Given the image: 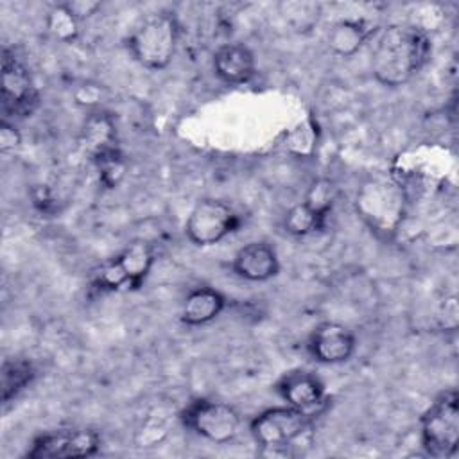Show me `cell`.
Listing matches in <instances>:
<instances>
[{"label": "cell", "mask_w": 459, "mask_h": 459, "mask_svg": "<svg viewBox=\"0 0 459 459\" xmlns=\"http://www.w3.org/2000/svg\"><path fill=\"white\" fill-rule=\"evenodd\" d=\"M312 420L314 416L303 411L280 405L258 412L249 423V432L256 445L276 450L298 441L310 429Z\"/></svg>", "instance_id": "obj_8"}, {"label": "cell", "mask_w": 459, "mask_h": 459, "mask_svg": "<svg viewBox=\"0 0 459 459\" xmlns=\"http://www.w3.org/2000/svg\"><path fill=\"white\" fill-rule=\"evenodd\" d=\"M421 446L430 457H454L459 443V394L446 389L421 416Z\"/></svg>", "instance_id": "obj_5"}, {"label": "cell", "mask_w": 459, "mask_h": 459, "mask_svg": "<svg viewBox=\"0 0 459 459\" xmlns=\"http://www.w3.org/2000/svg\"><path fill=\"white\" fill-rule=\"evenodd\" d=\"M79 20L70 13L66 4L54 5L47 14V29L54 38L65 43H72L79 34Z\"/></svg>", "instance_id": "obj_21"}, {"label": "cell", "mask_w": 459, "mask_h": 459, "mask_svg": "<svg viewBox=\"0 0 459 459\" xmlns=\"http://www.w3.org/2000/svg\"><path fill=\"white\" fill-rule=\"evenodd\" d=\"M226 308V296L208 285H201L192 289L181 303L179 319L186 326H203Z\"/></svg>", "instance_id": "obj_17"}, {"label": "cell", "mask_w": 459, "mask_h": 459, "mask_svg": "<svg viewBox=\"0 0 459 459\" xmlns=\"http://www.w3.org/2000/svg\"><path fill=\"white\" fill-rule=\"evenodd\" d=\"M99 167V178H100V183L106 186V188H115L118 186V183L122 181L124 174H126V160H124V154H115L100 163H97Z\"/></svg>", "instance_id": "obj_23"}, {"label": "cell", "mask_w": 459, "mask_h": 459, "mask_svg": "<svg viewBox=\"0 0 459 459\" xmlns=\"http://www.w3.org/2000/svg\"><path fill=\"white\" fill-rule=\"evenodd\" d=\"M212 65L215 75L230 86L244 84L256 74V57L253 50L247 45L237 41L217 47L212 57Z\"/></svg>", "instance_id": "obj_15"}, {"label": "cell", "mask_w": 459, "mask_h": 459, "mask_svg": "<svg viewBox=\"0 0 459 459\" xmlns=\"http://www.w3.org/2000/svg\"><path fill=\"white\" fill-rule=\"evenodd\" d=\"M278 11L294 30L308 32L317 25L323 5L314 0H283L278 4Z\"/></svg>", "instance_id": "obj_19"}, {"label": "cell", "mask_w": 459, "mask_h": 459, "mask_svg": "<svg viewBox=\"0 0 459 459\" xmlns=\"http://www.w3.org/2000/svg\"><path fill=\"white\" fill-rule=\"evenodd\" d=\"M66 7L70 9V13L79 20H88L90 16L97 14L102 7L100 2H91V0H74V2H65Z\"/></svg>", "instance_id": "obj_25"}, {"label": "cell", "mask_w": 459, "mask_h": 459, "mask_svg": "<svg viewBox=\"0 0 459 459\" xmlns=\"http://www.w3.org/2000/svg\"><path fill=\"white\" fill-rule=\"evenodd\" d=\"M377 23L366 18H341L326 32L328 48L339 57L355 56L377 32Z\"/></svg>", "instance_id": "obj_16"}, {"label": "cell", "mask_w": 459, "mask_h": 459, "mask_svg": "<svg viewBox=\"0 0 459 459\" xmlns=\"http://www.w3.org/2000/svg\"><path fill=\"white\" fill-rule=\"evenodd\" d=\"M323 226H325V222L317 217V213L305 201L296 203L283 215V230L292 237H307V235L321 230Z\"/></svg>", "instance_id": "obj_20"}, {"label": "cell", "mask_w": 459, "mask_h": 459, "mask_svg": "<svg viewBox=\"0 0 459 459\" xmlns=\"http://www.w3.org/2000/svg\"><path fill=\"white\" fill-rule=\"evenodd\" d=\"M240 224V215L228 203L204 197L199 199L188 212L185 221V235L194 246L208 247L235 233Z\"/></svg>", "instance_id": "obj_6"}, {"label": "cell", "mask_w": 459, "mask_h": 459, "mask_svg": "<svg viewBox=\"0 0 459 459\" xmlns=\"http://www.w3.org/2000/svg\"><path fill=\"white\" fill-rule=\"evenodd\" d=\"M79 142L84 154H88L95 165L122 152L118 147L115 122L102 111H93L86 117Z\"/></svg>", "instance_id": "obj_14"}, {"label": "cell", "mask_w": 459, "mask_h": 459, "mask_svg": "<svg viewBox=\"0 0 459 459\" xmlns=\"http://www.w3.org/2000/svg\"><path fill=\"white\" fill-rule=\"evenodd\" d=\"M20 145H22L20 131L7 118H2V122H0V151L4 154H7V152H13L14 149H18Z\"/></svg>", "instance_id": "obj_24"}, {"label": "cell", "mask_w": 459, "mask_h": 459, "mask_svg": "<svg viewBox=\"0 0 459 459\" xmlns=\"http://www.w3.org/2000/svg\"><path fill=\"white\" fill-rule=\"evenodd\" d=\"M179 418L186 429L206 441L224 445L237 437L240 430V414L228 403L210 398L192 400Z\"/></svg>", "instance_id": "obj_7"}, {"label": "cell", "mask_w": 459, "mask_h": 459, "mask_svg": "<svg viewBox=\"0 0 459 459\" xmlns=\"http://www.w3.org/2000/svg\"><path fill=\"white\" fill-rule=\"evenodd\" d=\"M2 111L5 117L25 118L39 106V91L29 68L13 50H2Z\"/></svg>", "instance_id": "obj_10"}, {"label": "cell", "mask_w": 459, "mask_h": 459, "mask_svg": "<svg viewBox=\"0 0 459 459\" xmlns=\"http://www.w3.org/2000/svg\"><path fill=\"white\" fill-rule=\"evenodd\" d=\"M36 378V368L29 359L13 357L2 362L0 369V387H2V402L9 403L14 400L25 387L32 384Z\"/></svg>", "instance_id": "obj_18"}, {"label": "cell", "mask_w": 459, "mask_h": 459, "mask_svg": "<svg viewBox=\"0 0 459 459\" xmlns=\"http://www.w3.org/2000/svg\"><path fill=\"white\" fill-rule=\"evenodd\" d=\"M432 54L429 32L416 23H391L380 30L371 54L377 82L398 88L421 72Z\"/></svg>", "instance_id": "obj_1"}, {"label": "cell", "mask_w": 459, "mask_h": 459, "mask_svg": "<svg viewBox=\"0 0 459 459\" xmlns=\"http://www.w3.org/2000/svg\"><path fill=\"white\" fill-rule=\"evenodd\" d=\"M231 269L246 281H267L280 273L278 253L265 240L247 242L235 253Z\"/></svg>", "instance_id": "obj_13"}, {"label": "cell", "mask_w": 459, "mask_h": 459, "mask_svg": "<svg viewBox=\"0 0 459 459\" xmlns=\"http://www.w3.org/2000/svg\"><path fill=\"white\" fill-rule=\"evenodd\" d=\"M405 210V190L393 178L373 176L357 188L355 212L378 237L396 235L403 224Z\"/></svg>", "instance_id": "obj_2"}, {"label": "cell", "mask_w": 459, "mask_h": 459, "mask_svg": "<svg viewBox=\"0 0 459 459\" xmlns=\"http://www.w3.org/2000/svg\"><path fill=\"white\" fill-rule=\"evenodd\" d=\"M100 434L90 427H65L36 436L25 452L29 459L91 457L100 450Z\"/></svg>", "instance_id": "obj_9"}, {"label": "cell", "mask_w": 459, "mask_h": 459, "mask_svg": "<svg viewBox=\"0 0 459 459\" xmlns=\"http://www.w3.org/2000/svg\"><path fill=\"white\" fill-rule=\"evenodd\" d=\"M154 262V246L143 240H136L113 258L100 264L91 274V285L100 292L136 290L143 285Z\"/></svg>", "instance_id": "obj_4"}, {"label": "cell", "mask_w": 459, "mask_h": 459, "mask_svg": "<svg viewBox=\"0 0 459 459\" xmlns=\"http://www.w3.org/2000/svg\"><path fill=\"white\" fill-rule=\"evenodd\" d=\"M305 203L317 213L323 222H326L335 203L333 183L330 179H316L305 195Z\"/></svg>", "instance_id": "obj_22"}, {"label": "cell", "mask_w": 459, "mask_h": 459, "mask_svg": "<svg viewBox=\"0 0 459 459\" xmlns=\"http://www.w3.org/2000/svg\"><path fill=\"white\" fill-rule=\"evenodd\" d=\"M274 389L287 405L310 416L319 414L328 402L323 380L307 369H290L283 373L278 378Z\"/></svg>", "instance_id": "obj_11"}, {"label": "cell", "mask_w": 459, "mask_h": 459, "mask_svg": "<svg viewBox=\"0 0 459 459\" xmlns=\"http://www.w3.org/2000/svg\"><path fill=\"white\" fill-rule=\"evenodd\" d=\"M308 353L321 364H342L351 359L357 348L355 333L337 321L319 323L307 342Z\"/></svg>", "instance_id": "obj_12"}, {"label": "cell", "mask_w": 459, "mask_h": 459, "mask_svg": "<svg viewBox=\"0 0 459 459\" xmlns=\"http://www.w3.org/2000/svg\"><path fill=\"white\" fill-rule=\"evenodd\" d=\"M179 22L174 13H158L145 18L126 39L131 57L147 70L167 68L178 50Z\"/></svg>", "instance_id": "obj_3"}]
</instances>
